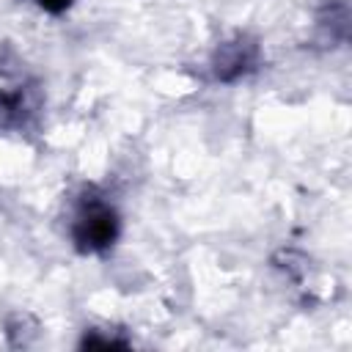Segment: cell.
<instances>
[{"mask_svg": "<svg viewBox=\"0 0 352 352\" xmlns=\"http://www.w3.org/2000/svg\"><path fill=\"white\" fill-rule=\"evenodd\" d=\"M121 231V220L116 206L96 192L94 187H88L72 214V242L80 253H104L107 248H113V242L118 239Z\"/></svg>", "mask_w": 352, "mask_h": 352, "instance_id": "6da1fadb", "label": "cell"}, {"mask_svg": "<svg viewBox=\"0 0 352 352\" xmlns=\"http://www.w3.org/2000/svg\"><path fill=\"white\" fill-rule=\"evenodd\" d=\"M258 58H261V50L250 36H234L214 50L212 63H209L212 77L217 82H236L248 77L250 72H256Z\"/></svg>", "mask_w": 352, "mask_h": 352, "instance_id": "7a4b0ae2", "label": "cell"}, {"mask_svg": "<svg viewBox=\"0 0 352 352\" xmlns=\"http://www.w3.org/2000/svg\"><path fill=\"white\" fill-rule=\"evenodd\" d=\"M36 110V85L16 74H0V126H25Z\"/></svg>", "mask_w": 352, "mask_h": 352, "instance_id": "3957f363", "label": "cell"}, {"mask_svg": "<svg viewBox=\"0 0 352 352\" xmlns=\"http://www.w3.org/2000/svg\"><path fill=\"white\" fill-rule=\"evenodd\" d=\"M346 3L344 0H330L324 3V8L319 11V30L324 36V41H344L346 38Z\"/></svg>", "mask_w": 352, "mask_h": 352, "instance_id": "277c9868", "label": "cell"}, {"mask_svg": "<svg viewBox=\"0 0 352 352\" xmlns=\"http://www.w3.org/2000/svg\"><path fill=\"white\" fill-rule=\"evenodd\" d=\"M36 3H38L44 11H50V14H60V11H66L74 0H36Z\"/></svg>", "mask_w": 352, "mask_h": 352, "instance_id": "5b68a950", "label": "cell"}]
</instances>
